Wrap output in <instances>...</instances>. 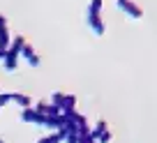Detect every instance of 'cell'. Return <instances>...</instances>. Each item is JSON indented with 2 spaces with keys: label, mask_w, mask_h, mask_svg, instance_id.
Instances as JSON below:
<instances>
[{
  "label": "cell",
  "mask_w": 157,
  "mask_h": 143,
  "mask_svg": "<svg viewBox=\"0 0 157 143\" xmlns=\"http://www.w3.org/2000/svg\"><path fill=\"white\" fill-rule=\"evenodd\" d=\"M106 129H109V127H106V120H97V125L90 129V136H93V138H99Z\"/></svg>",
  "instance_id": "obj_5"
},
{
  "label": "cell",
  "mask_w": 157,
  "mask_h": 143,
  "mask_svg": "<svg viewBox=\"0 0 157 143\" xmlns=\"http://www.w3.org/2000/svg\"><path fill=\"white\" fill-rule=\"evenodd\" d=\"M109 141H111V132H109V129H106V132H104L102 136L97 138V143H109Z\"/></svg>",
  "instance_id": "obj_12"
},
{
  "label": "cell",
  "mask_w": 157,
  "mask_h": 143,
  "mask_svg": "<svg viewBox=\"0 0 157 143\" xmlns=\"http://www.w3.org/2000/svg\"><path fill=\"white\" fill-rule=\"evenodd\" d=\"M23 55H25V60H28L30 65H35V67L39 65V55L33 51V46H23Z\"/></svg>",
  "instance_id": "obj_6"
},
{
  "label": "cell",
  "mask_w": 157,
  "mask_h": 143,
  "mask_svg": "<svg viewBox=\"0 0 157 143\" xmlns=\"http://www.w3.org/2000/svg\"><path fill=\"white\" fill-rule=\"evenodd\" d=\"M23 120H25V122H35V125H44V122H46V115H42L39 111L25 109V111H23Z\"/></svg>",
  "instance_id": "obj_4"
},
{
  "label": "cell",
  "mask_w": 157,
  "mask_h": 143,
  "mask_svg": "<svg viewBox=\"0 0 157 143\" xmlns=\"http://www.w3.org/2000/svg\"><path fill=\"white\" fill-rule=\"evenodd\" d=\"M88 12L99 14V12H102V0H90V2H88Z\"/></svg>",
  "instance_id": "obj_9"
},
{
  "label": "cell",
  "mask_w": 157,
  "mask_h": 143,
  "mask_svg": "<svg viewBox=\"0 0 157 143\" xmlns=\"http://www.w3.org/2000/svg\"><path fill=\"white\" fill-rule=\"evenodd\" d=\"M51 104H56L63 115H72L74 109H76V97L74 95H65V92H56L51 97Z\"/></svg>",
  "instance_id": "obj_1"
},
{
  "label": "cell",
  "mask_w": 157,
  "mask_h": 143,
  "mask_svg": "<svg viewBox=\"0 0 157 143\" xmlns=\"http://www.w3.org/2000/svg\"><path fill=\"white\" fill-rule=\"evenodd\" d=\"M60 141H65V134L63 132H51L49 136L39 138V143H60Z\"/></svg>",
  "instance_id": "obj_7"
},
{
  "label": "cell",
  "mask_w": 157,
  "mask_h": 143,
  "mask_svg": "<svg viewBox=\"0 0 157 143\" xmlns=\"http://www.w3.org/2000/svg\"><path fill=\"white\" fill-rule=\"evenodd\" d=\"M0 46H7V28L2 19H0Z\"/></svg>",
  "instance_id": "obj_8"
},
{
  "label": "cell",
  "mask_w": 157,
  "mask_h": 143,
  "mask_svg": "<svg viewBox=\"0 0 157 143\" xmlns=\"http://www.w3.org/2000/svg\"><path fill=\"white\" fill-rule=\"evenodd\" d=\"M86 25H88V30L95 35V37H102V35L106 32V25H104V21H102V14H95V12H88V9H86Z\"/></svg>",
  "instance_id": "obj_2"
},
{
  "label": "cell",
  "mask_w": 157,
  "mask_h": 143,
  "mask_svg": "<svg viewBox=\"0 0 157 143\" xmlns=\"http://www.w3.org/2000/svg\"><path fill=\"white\" fill-rule=\"evenodd\" d=\"M78 143H97V138H93L90 134H78Z\"/></svg>",
  "instance_id": "obj_11"
},
{
  "label": "cell",
  "mask_w": 157,
  "mask_h": 143,
  "mask_svg": "<svg viewBox=\"0 0 157 143\" xmlns=\"http://www.w3.org/2000/svg\"><path fill=\"white\" fill-rule=\"evenodd\" d=\"M116 7H118L120 12H125V14H127L129 19H134V21L143 19V9H141V5H136L134 0H116Z\"/></svg>",
  "instance_id": "obj_3"
},
{
  "label": "cell",
  "mask_w": 157,
  "mask_h": 143,
  "mask_svg": "<svg viewBox=\"0 0 157 143\" xmlns=\"http://www.w3.org/2000/svg\"><path fill=\"white\" fill-rule=\"evenodd\" d=\"M12 99L19 102V104H23V106H30V99L25 97V95H12Z\"/></svg>",
  "instance_id": "obj_10"
}]
</instances>
